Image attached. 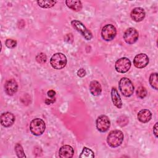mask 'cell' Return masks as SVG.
Returning <instances> with one entry per match:
<instances>
[{"label":"cell","instance_id":"obj_24","mask_svg":"<svg viewBox=\"0 0 158 158\" xmlns=\"http://www.w3.org/2000/svg\"><path fill=\"white\" fill-rule=\"evenodd\" d=\"M46 59H47L46 56L43 52H41V53L37 54V56H36V60L40 64L45 63L46 61Z\"/></svg>","mask_w":158,"mask_h":158},{"label":"cell","instance_id":"obj_2","mask_svg":"<svg viewBox=\"0 0 158 158\" xmlns=\"http://www.w3.org/2000/svg\"><path fill=\"white\" fill-rule=\"evenodd\" d=\"M118 87L122 94L126 97H130L133 94L134 86L131 81L127 77H123L120 80Z\"/></svg>","mask_w":158,"mask_h":158},{"label":"cell","instance_id":"obj_10","mask_svg":"<svg viewBox=\"0 0 158 158\" xmlns=\"http://www.w3.org/2000/svg\"><path fill=\"white\" fill-rule=\"evenodd\" d=\"M149 57L144 53H140L135 56L133 59V64L138 69H143L149 64Z\"/></svg>","mask_w":158,"mask_h":158},{"label":"cell","instance_id":"obj_23","mask_svg":"<svg viewBox=\"0 0 158 158\" xmlns=\"http://www.w3.org/2000/svg\"><path fill=\"white\" fill-rule=\"evenodd\" d=\"M136 95L138 98L141 99H143L147 95L146 89L144 86H139L136 90Z\"/></svg>","mask_w":158,"mask_h":158},{"label":"cell","instance_id":"obj_1","mask_svg":"<svg viewBox=\"0 0 158 158\" xmlns=\"http://www.w3.org/2000/svg\"><path fill=\"white\" fill-rule=\"evenodd\" d=\"M124 138L123 133L118 130H114L109 132L107 137V142L112 148L119 146L123 142Z\"/></svg>","mask_w":158,"mask_h":158},{"label":"cell","instance_id":"obj_29","mask_svg":"<svg viewBox=\"0 0 158 158\" xmlns=\"http://www.w3.org/2000/svg\"><path fill=\"white\" fill-rule=\"evenodd\" d=\"M56 95V92L54 90H49L48 91V96L49 98H53Z\"/></svg>","mask_w":158,"mask_h":158},{"label":"cell","instance_id":"obj_15","mask_svg":"<svg viewBox=\"0 0 158 158\" xmlns=\"http://www.w3.org/2000/svg\"><path fill=\"white\" fill-rule=\"evenodd\" d=\"M111 98L112 102L115 106L117 108L120 109L122 107V101L120 94H118L115 88H112L111 90Z\"/></svg>","mask_w":158,"mask_h":158},{"label":"cell","instance_id":"obj_25","mask_svg":"<svg viewBox=\"0 0 158 158\" xmlns=\"http://www.w3.org/2000/svg\"><path fill=\"white\" fill-rule=\"evenodd\" d=\"M6 46L10 49H13L17 46V41L12 39H7L5 41Z\"/></svg>","mask_w":158,"mask_h":158},{"label":"cell","instance_id":"obj_16","mask_svg":"<svg viewBox=\"0 0 158 158\" xmlns=\"http://www.w3.org/2000/svg\"><path fill=\"white\" fill-rule=\"evenodd\" d=\"M152 117V114L148 109H142L138 113V119L142 123L148 122Z\"/></svg>","mask_w":158,"mask_h":158},{"label":"cell","instance_id":"obj_3","mask_svg":"<svg viewBox=\"0 0 158 158\" xmlns=\"http://www.w3.org/2000/svg\"><path fill=\"white\" fill-rule=\"evenodd\" d=\"M51 66L57 70H60L65 67L67 64L66 56L61 52H57L53 54L50 59Z\"/></svg>","mask_w":158,"mask_h":158},{"label":"cell","instance_id":"obj_26","mask_svg":"<svg viewBox=\"0 0 158 158\" xmlns=\"http://www.w3.org/2000/svg\"><path fill=\"white\" fill-rule=\"evenodd\" d=\"M128 122V119L126 116H121L118 118V120H117V123L119 125H120L121 127H123L125 125H126Z\"/></svg>","mask_w":158,"mask_h":158},{"label":"cell","instance_id":"obj_18","mask_svg":"<svg viewBox=\"0 0 158 158\" xmlns=\"http://www.w3.org/2000/svg\"><path fill=\"white\" fill-rule=\"evenodd\" d=\"M65 4L68 7L74 11H80L82 8L81 2L78 0H67Z\"/></svg>","mask_w":158,"mask_h":158},{"label":"cell","instance_id":"obj_30","mask_svg":"<svg viewBox=\"0 0 158 158\" xmlns=\"http://www.w3.org/2000/svg\"><path fill=\"white\" fill-rule=\"evenodd\" d=\"M54 102H55V99H54V98H53V99H46L45 100V103L48 105L52 104Z\"/></svg>","mask_w":158,"mask_h":158},{"label":"cell","instance_id":"obj_8","mask_svg":"<svg viewBox=\"0 0 158 158\" xmlns=\"http://www.w3.org/2000/svg\"><path fill=\"white\" fill-rule=\"evenodd\" d=\"M96 128L101 132H106L107 131L110 126V122L107 116L105 115H99L96 119Z\"/></svg>","mask_w":158,"mask_h":158},{"label":"cell","instance_id":"obj_5","mask_svg":"<svg viewBox=\"0 0 158 158\" xmlns=\"http://www.w3.org/2000/svg\"><path fill=\"white\" fill-rule=\"evenodd\" d=\"M72 26L73 28H75L77 31L81 33V35L86 40H90L92 37V33L91 32L88 30L86 27L79 20H73L71 22Z\"/></svg>","mask_w":158,"mask_h":158},{"label":"cell","instance_id":"obj_19","mask_svg":"<svg viewBox=\"0 0 158 158\" xmlns=\"http://www.w3.org/2000/svg\"><path fill=\"white\" fill-rule=\"evenodd\" d=\"M56 1H49V0H43V1H37L38 6L42 8H51L53 7L56 4Z\"/></svg>","mask_w":158,"mask_h":158},{"label":"cell","instance_id":"obj_27","mask_svg":"<svg viewBox=\"0 0 158 158\" xmlns=\"http://www.w3.org/2000/svg\"><path fill=\"white\" fill-rule=\"evenodd\" d=\"M86 74V70L84 69H80L78 71H77V75L80 77H84Z\"/></svg>","mask_w":158,"mask_h":158},{"label":"cell","instance_id":"obj_28","mask_svg":"<svg viewBox=\"0 0 158 158\" xmlns=\"http://www.w3.org/2000/svg\"><path fill=\"white\" fill-rule=\"evenodd\" d=\"M157 122H156L153 127V133L156 138H157Z\"/></svg>","mask_w":158,"mask_h":158},{"label":"cell","instance_id":"obj_12","mask_svg":"<svg viewBox=\"0 0 158 158\" xmlns=\"http://www.w3.org/2000/svg\"><path fill=\"white\" fill-rule=\"evenodd\" d=\"M5 91L9 96L14 95L18 89V85L14 79H10L6 81L4 85Z\"/></svg>","mask_w":158,"mask_h":158},{"label":"cell","instance_id":"obj_9","mask_svg":"<svg viewBox=\"0 0 158 158\" xmlns=\"http://www.w3.org/2000/svg\"><path fill=\"white\" fill-rule=\"evenodd\" d=\"M124 41L129 44H132L137 41L139 38L138 31L134 28H128L123 34Z\"/></svg>","mask_w":158,"mask_h":158},{"label":"cell","instance_id":"obj_6","mask_svg":"<svg viewBox=\"0 0 158 158\" xmlns=\"http://www.w3.org/2000/svg\"><path fill=\"white\" fill-rule=\"evenodd\" d=\"M117 34V30L115 27L112 24L106 25L102 29L101 37L107 41L114 40Z\"/></svg>","mask_w":158,"mask_h":158},{"label":"cell","instance_id":"obj_17","mask_svg":"<svg viewBox=\"0 0 158 158\" xmlns=\"http://www.w3.org/2000/svg\"><path fill=\"white\" fill-rule=\"evenodd\" d=\"M89 91L94 96H99L101 94L102 88L100 83L96 80L91 81L89 83Z\"/></svg>","mask_w":158,"mask_h":158},{"label":"cell","instance_id":"obj_21","mask_svg":"<svg viewBox=\"0 0 158 158\" xmlns=\"http://www.w3.org/2000/svg\"><path fill=\"white\" fill-rule=\"evenodd\" d=\"M149 83L151 86L155 89H157V86H158V83H157V73H152L151 74L149 77Z\"/></svg>","mask_w":158,"mask_h":158},{"label":"cell","instance_id":"obj_4","mask_svg":"<svg viewBox=\"0 0 158 158\" xmlns=\"http://www.w3.org/2000/svg\"><path fill=\"white\" fill-rule=\"evenodd\" d=\"M46 128V125L43 120L36 118L31 120L30 124V130L31 133L36 136L42 135Z\"/></svg>","mask_w":158,"mask_h":158},{"label":"cell","instance_id":"obj_22","mask_svg":"<svg viewBox=\"0 0 158 158\" xmlns=\"http://www.w3.org/2000/svg\"><path fill=\"white\" fill-rule=\"evenodd\" d=\"M15 151L16 152V154L18 157L20 158H23L26 157V156L25 155L22 146V145L19 143H17L15 146Z\"/></svg>","mask_w":158,"mask_h":158},{"label":"cell","instance_id":"obj_7","mask_svg":"<svg viewBox=\"0 0 158 158\" xmlns=\"http://www.w3.org/2000/svg\"><path fill=\"white\" fill-rule=\"evenodd\" d=\"M131 67V61L127 57H122L118 59L115 64V68L118 73H126Z\"/></svg>","mask_w":158,"mask_h":158},{"label":"cell","instance_id":"obj_20","mask_svg":"<svg viewBox=\"0 0 158 158\" xmlns=\"http://www.w3.org/2000/svg\"><path fill=\"white\" fill-rule=\"evenodd\" d=\"M94 157V154L93 151L86 147L83 148L81 151V153L80 156V158H93Z\"/></svg>","mask_w":158,"mask_h":158},{"label":"cell","instance_id":"obj_11","mask_svg":"<svg viewBox=\"0 0 158 158\" xmlns=\"http://www.w3.org/2000/svg\"><path fill=\"white\" fill-rule=\"evenodd\" d=\"M1 123L4 127H9L13 125L15 121V116L9 112H4L1 115Z\"/></svg>","mask_w":158,"mask_h":158},{"label":"cell","instance_id":"obj_13","mask_svg":"<svg viewBox=\"0 0 158 158\" xmlns=\"http://www.w3.org/2000/svg\"><path fill=\"white\" fill-rule=\"evenodd\" d=\"M131 18L135 22H141L145 17V11L144 9L137 7L134 8L130 14Z\"/></svg>","mask_w":158,"mask_h":158},{"label":"cell","instance_id":"obj_14","mask_svg":"<svg viewBox=\"0 0 158 158\" xmlns=\"http://www.w3.org/2000/svg\"><path fill=\"white\" fill-rule=\"evenodd\" d=\"M74 154L73 149L69 145H64L62 146L59 151V156L61 158L72 157Z\"/></svg>","mask_w":158,"mask_h":158}]
</instances>
